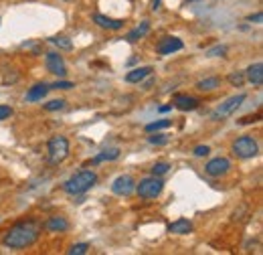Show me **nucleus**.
Wrapping results in <instances>:
<instances>
[{
	"instance_id": "nucleus-1",
	"label": "nucleus",
	"mask_w": 263,
	"mask_h": 255,
	"mask_svg": "<svg viewBox=\"0 0 263 255\" xmlns=\"http://www.w3.org/2000/svg\"><path fill=\"white\" fill-rule=\"evenodd\" d=\"M39 233H41V227L34 221L16 223L4 233L2 245L10 247V249H27V247H31L34 241L39 239Z\"/></svg>"
},
{
	"instance_id": "nucleus-2",
	"label": "nucleus",
	"mask_w": 263,
	"mask_h": 255,
	"mask_svg": "<svg viewBox=\"0 0 263 255\" xmlns=\"http://www.w3.org/2000/svg\"><path fill=\"white\" fill-rule=\"evenodd\" d=\"M96 183H98V174L93 170H81V172L73 174L67 180L65 185H63V189L69 194H83V192L89 191L91 187H96Z\"/></svg>"
},
{
	"instance_id": "nucleus-3",
	"label": "nucleus",
	"mask_w": 263,
	"mask_h": 255,
	"mask_svg": "<svg viewBox=\"0 0 263 255\" xmlns=\"http://www.w3.org/2000/svg\"><path fill=\"white\" fill-rule=\"evenodd\" d=\"M257 152H259V144L251 136H241V138H237L233 142V154L237 158H253V156H257Z\"/></svg>"
},
{
	"instance_id": "nucleus-4",
	"label": "nucleus",
	"mask_w": 263,
	"mask_h": 255,
	"mask_svg": "<svg viewBox=\"0 0 263 255\" xmlns=\"http://www.w3.org/2000/svg\"><path fill=\"white\" fill-rule=\"evenodd\" d=\"M47 152H49V162L51 164H61L69 156V140L63 136L51 138L49 146H47Z\"/></svg>"
},
{
	"instance_id": "nucleus-5",
	"label": "nucleus",
	"mask_w": 263,
	"mask_h": 255,
	"mask_svg": "<svg viewBox=\"0 0 263 255\" xmlns=\"http://www.w3.org/2000/svg\"><path fill=\"white\" fill-rule=\"evenodd\" d=\"M164 189V180L160 176H148V178H142L140 185H136V192L142 196V198H156Z\"/></svg>"
},
{
	"instance_id": "nucleus-6",
	"label": "nucleus",
	"mask_w": 263,
	"mask_h": 255,
	"mask_svg": "<svg viewBox=\"0 0 263 255\" xmlns=\"http://www.w3.org/2000/svg\"><path fill=\"white\" fill-rule=\"evenodd\" d=\"M245 94H239V96H233V97H229L225 103H221L217 110H215V114H213V118L217 120V118H227V116H231L233 112H237V107L245 101Z\"/></svg>"
},
{
	"instance_id": "nucleus-7",
	"label": "nucleus",
	"mask_w": 263,
	"mask_h": 255,
	"mask_svg": "<svg viewBox=\"0 0 263 255\" xmlns=\"http://www.w3.org/2000/svg\"><path fill=\"white\" fill-rule=\"evenodd\" d=\"M111 191H114V194H118V196H130L132 192L136 191V183H134L132 176L122 174V176H118V178L114 180Z\"/></svg>"
},
{
	"instance_id": "nucleus-8",
	"label": "nucleus",
	"mask_w": 263,
	"mask_h": 255,
	"mask_svg": "<svg viewBox=\"0 0 263 255\" xmlns=\"http://www.w3.org/2000/svg\"><path fill=\"white\" fill-rule=\"evenodd\" d=\"M231 170V162L227 158H213V160H209V164L204 166V172L209 174V176H223V174H227Z\"/></svg>"
},
{
	"instance_id": "nucleus-9",
	"label": "nucleus",
	"mask_w": 263,
	"mask_h": 255,
	"mask_svg": "<svg viewBox=\"0 0 263 255\" xmlns=\"http://www.w3.org/2000/svg\"><path fill=\"white\" fill-rule=\"evenodd\" d=\"M47 69H49V73H53V75H59V77H63L67 73V65L63 61V57L59 55V53H47Z\"/></svg>"
},
{
	"instance_id": "nucleus-10",
	"label": "nucleus",
	"mask_w": 263,
	"mask_h": 255,
	"mask_svg": "<svg viewBox=\"0 0 263 255\" xmlns=\"http://www.w3.org/2000/svg\"><path fill=\"white\" fill-rule=\"evenodd\" d=\"M182 47H184V45H182V41H180V39H176V37H164V39L158 43L156 51H158L160 55H172V53L180 51Z\"/></svg>"
},
{
	"instance_id": "nucleus-11",
	"label": "nucleus",
	"mask_w": 263,
	"mask_h": 255,
	"mask_svg": "<svg viewBox=\"0 0 263 255\" xmlns=\"http://www.w3.org/2000/svg\"><path fill=\"white\" fill-rule=\"evenodd\" d=\"M245 79H247L249 83H253L255 87L263 85V65L261 63L249 65L247 71H245Z\"/></svg>"
},
{
	"instance_id": "nucleus-12",
	"label": "nucleus",
	"mask_w": 263,
	"mask_h": 255,
	"mask_svg": "<svg viewBox=\"0 0 263 255\" xmlns=\"http://www.w3.org/2000/svg\"><path fill=\"white\" fill-rule=\"evenodd\" d=\"M93 21H96V25H99L101 29H109V31H120V29L124 27V21H120V19H109V16H105V14H96Z\"/></svg>"
},
{
	"instance_id": "nucleus-13",
	"label": "nucleus",
	"mask_w": 263,
	"mask_h": 255,
	"mask_svg": "<svg viewBox=\"0 0 263 255\" xmlns=\"http://www.w3.org/2000/svg\"><path fill=\"white\" fill-rule=\"evenodd\" d=\"M174 107H178L180 112H191V110H197L198 107V99L191 96H176L174 97Z\"/></svg>"
},
{
	"instance_id": "nucleus-14",
	"label": "nucleus",
	"mask_w": 263,
	"mask_h": 255,
	"mask_svg": "<svg viewBox=\"0 0 263 255\" xmlns=\"http://www.w3.org/2000/svg\"><path fill=\"white\" fill-rule=\"evenodd\" d=\"M191 231H193V223L189 219H178L168 225V233H174V235H186Z\"/></svg>"
},
{
	"instance_id": "nucleus-15",
	"label": "nucleus",
	"mask_w": 263,
	"mask_h": 255,
	"mask_svg": "<svg viewBox=\"0 0 263 255\" xmlns=\"http://www.w3.org/2000/svg\"><path fill=\"white\" fill-rule=\"evenodd\" d=\"M150 73H152V67H138V69H132L130 73L126 75V81H128V83H140V81L146 79Z\"/></svg>"
},
{
	"instance_id": "nucleus-16",
	"label": "nucleus",
	"mask_w": 263,
	"mask_h": 255,
	"mask_svg": "<svg viewBox=\"0 0 263 255\" xmlns=\"http://www.w3.org/2000/svg\"><path fill=\"white\" fill-rule=\"evenodd\" d=\"M148 31H150V23H148V21H144V23H140L136 29H132V31L128 32L126 41H128V43H136L138 39L146 37V34H148Z\"/></svg>"
},
{
	"instance_id": "nucleus-17",
	"label": "nucleus",
	"mask_w": 263,
	"mask_h": 255,
	"mask_svg": "<svg viewBox=\"0 0 263 255\" xmlns=\"http://www.w3.org/2000/svg\"><path fill=\"white\" fill-rule=\"evenodd\" d=\"M47 94H49V85H45V83H36V85H33V87L29 89L27 101H39V99H43Z\"/></svg>"
},
{
	"instance_id": "nucleus-18",
	"label": "nucleus",
	"mask_w": 263,
	"mask_h": 255,
	"mask_svg": "<svg viewBox=\"0 0 263 255\" xmlns=\"http://www.w3.org/2000/svg\"><path fill=\"white\" fill-rule=\"evenodd\" d=\"M49 231H55V233H63V231H67L69 229V223H67L63 217H51L49 221H47V225H45Z\"/></svg>"
},
{
	"instance_id": "nucleus-19",
	"label": "nucleus",
	"mask_w": 263,
	"mask_h": 255,
	"mask_svg": "<svg viewBox=\"0 0 263 255\" xmlns=\"http://www.w3.org/2000/svg\"><path fill=\"white\" fill-rule=\"evenodd\" d=\"M217 87H221V79L219 77H206V79H200L197 83V89H200V92H213Z\"/></svg>"
},
{
	"instance_id": "nucleus-20",
	"label": "nucleus",
	"mask_w": 263,
	"mask_h": 255,
	"mask_svg": "<svg viewBox=\"0 0 263 255\" xmlns=\"http://www.w3.org/2000/svg\"><path fill=\"white\" fill-rule=\"evenodd\" d=\"M120 158V150L118 148H111V150H103L101 154H98L96 158L91 160L89 164H99V162H105V160H116Z\"/></svg>"
},
{
	"instance_id": "nucleus-21",
	"label": "nucleus",
	"mask_w": 263,
	"mask_h": 255,
	"mask_svg": "<svg viewBox=\"0 0 263 255\" xmlns=\"http://www.w3.org/2000/svg\"><path fill=\"white\" fill-rule=\"evenodd\" d=\"M51 43L57 45V47L63 49V51H71V49H73V43H71V39H67V37H53Z\"/></svg>"
},
{
	"instance_id": "nucleus-22",
	"label": "nucleus",
	"mask_w": 263,
	"mask_h": 255,
	"mask_svg": "<svg viewBox=\"0 0 263 255\" xmlns=\"http://www.w3.org/2000/svg\"><path fill=\"white\" fill-rule=\"evenodd\" d=\"M229 83L235 85V87H241V85L245 83V73H243V71H233L229 75Z\"/></svg>"
},
{
	"instance_id": "nucleus-23",
	"label": "nucleus",
	"mask_w": 263,
	"mask_h": 255,
	"mask_svg": "<svg viewBox=\"0 0 263 255\" xmlns=\"http://www.w3.org/2000/svg\"><path fill=\"white\" fill-rule=\"evenodd\" d=\"M168 126H172L170 120H158V122L148 124V126H146V132H158V130H164V128H168Z\"/></svg>"
},
{
	"instance_id": "nucleus-24",
	"label": "nucleus",
	"mask_w": 263,
	"mask_h": 255,
	"mask_svg": "<svg viewBox=\"0 0 263 255\" xmlns=\"http://www.w3.org/2000/svg\"><path fill=\"white\" fill-rule=\"evenodd\" d=\"M168 170H170V164H168V162H156V164L152 166V174H154V176H162Z\"/></svg>"
},
{
	"instance_id": "nucleus-25",
	"label": "nucleus",
	"mask_w": 263,
	"mask_h": 255,
	"mask_svg": "<svg viewBox=\"0 0 263 255\" xmlns=\"http://www.w3.org/2000/svg\"><path fill=\"white\" fill-rule=\"evenodd\" d=\"M63 107H65V99H53V101L45 103L47 112H57V110H63Z\"/></svg>"
},
{
	"instance_id": "nucleus-26",
	"label": "nucleus",
	"mask_w": 263,
	"mask_h": 255,
	"mask_svg": "<svg viewBox=\"0 0 263 255\" xmlns=\"http://www.w3.org/2000/svg\"><path fill=\"white\" fill-rule=\"evenodd\" d=\"M87 249H89V245H87V243H77V245H73L67 253L69 255H85L87 253Z\"/></svg>"
},
{
	"instance_id": "nucleus-27",
	"label": "nucleus",
	"mask_w": 263,
	"mask_h": 255,
	"mask_svg": "<svg viewBox=\"0 0 263 255\" xmlns=\"http://www.w3.org/2000/svg\"><path fill=\"white\" fill-rule=\"evenodd\" d=\"M71 87H75L71 81H57V83L49 85V89H71Z\"/></svg>"
},
{
	"instance_id": "nucleus-28",
	"label": "nucleus",
	"mask_w": 263,
	"mask_h": 255,
	"mask_svg": "<svg viewBox=\"0 0 263 255\" xmlns=\"http://www.w3.org/2000/svg\"><path fill=\"white\" fill-rule=\"evenodd\" d=\"M227 53V47H215V49H209L206 55L209 57H219V55H225Z\"/></svg>"
},
{
	"instance_id": "nucleus-29",
	"label": "nucleus",
	"mask_w": 263,
	"mask_h": 255,
	"mask_svg": "<svg viewBox=\"0 0 263 255\" xmlns=\"http://www.w3.org/2000/svg\"><path fill=\"white\" fill-rule=\"evenodd\" d=\"M148 140H150V144H156V146H164L166 142H168L166 136H158V134H156V136H150Z\"/></svg>"
},
{
	"instance_id": "nucleus-30",
	"label": "nucleus",
	"mask_w": 263,
	"mask_h": 255,
	"mask_svg": "<svg viewBox=\"0 0 263 255\" xmlns=\"http://www.w3.org/2000/svg\"><path fill=\"white\" fill-rule=\"evenodd\" d=\"M12 116V107L10 105H0V122L2 120H8Z\"/></svg>"
},
{
	"instance_id": "nucleus-31",
	"label": "nucleus",
	"mask_w": 263,
	"mask_h": 255,
	"mask_svg": "<svg viewBox=\"0 0 263 255\" xmlns=\"http://www.w3.org/2000/svg\"><path fill=\"white\" fill-rule=\"evenodd\" d=\"M209 152H211L209 146H197V148H195V156H206Z\"/></svg>"
},
{
	"instance_id": "nucleus-32",
	"label": "nucleus",
	"mask_w": 263,
	"mask_h": 255,
	"mask_svg": "<svg viewBox=\"0 0 263 255\" xmlns=\"http://www.w3.org/2000/svg\"><path fill=\"white\" fill-rule=\"evenodd\" d=\"M249 21H251V23H257V25H259V23L263 21V14H261V12H257V14H251V16H249Z\"/></svg>"
},
{
	"instance_id": "nucleus-33",
	"label": "nucleus",
	"mask_w": 263,
	"mask_h": 255,
	"mask_svg": "<svg viewBox=\"0 0 263 255\" xmlns=\"http://www.w3.org/2000/svg\"><path fill=\"white\" fill-rule=\"evenodd\" d=\"M257 120H259V116H253V118H251V116H247V118H243V120H241V124H251V122H257Z\"/></svg>"
},
{
	"instance_id": "nucleus-34",
	"label": "nucleus",
	"mask_w": 263,
	"mask_h": 255,
	"mask_svg": "<svg viewBox=\"0 0 263 255\" xmlns=\"http://www.w3.org/2000/svg\"><path fill=\"white\" fill-rule=\"evenodd\" d=\"M158 110H160L162 114H166V112H170V110H172V105H162V107H158Z\"/></svg>"
},
{
	"instance_id": "nucleus-35",
	"label": "nucleus",
	"mask_w": 263,
	"mask_h": 255,
	"mask_svg": "<svg viewBox=\"0 0 263 255\" xmlns=\"http://www.w3.org/2000/svg\"><path fill=\"white\" fill-rule=\"evenodd\" d=\"M158 8H160V0H154L152 2V10H158Z\"/></svg>"
},
{
	"instance_id": "nucleus-36",
	"label": "nucleus",
	"mask_w": 263,
	"mask_h": 255,
	"mask_svg": "<svg viewBox=\"0 0 263 255\" xmlns=\"http://www.w3.org/2000/svg\"><path fill=\"white\" fill-rule=\"evenodd\" d=\"M191 2H195V0H191Z\"/></svg>"
}]
</instances>
